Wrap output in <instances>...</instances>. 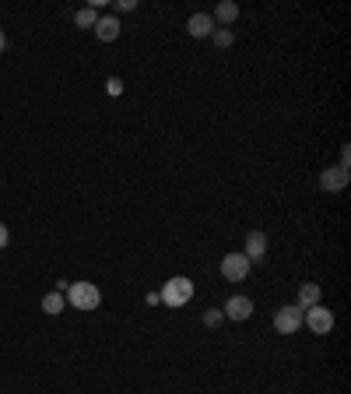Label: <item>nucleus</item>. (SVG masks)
<instances>
[{
  "mask_svg": "<svg viewBox=\"0 0 351 394\" xmlns=\"http://www.w3.org/2000/svg\"><path fill=\"white\" fill-rule=\"evenodd\" d=\"M74 21L81 25V28H95V21H98V11L88 4V7H78V14H74Z\"/></svg>",
  "mask_w": 351,
  "mask_h": 394,
  "instance_id": "14",
  "label": "nucleus"
},
{
  "mask_svg": "<svg viewBox=\"0 0 351 394\" xmlns=\"http://www.w3.org/2000/svg\"><path fill=\"white\" fill-rule=\"evenodd\" d=\"M64 306H67V299H64V293H46V296H42V310H46L50 317L64 313Z\"/></svg>",
  "mask_w": 351,
  "mask_h": 394,
  "instance_id": "13",
  "label": "nucleus"
},
{
  "mask_svg": "<svg viewBox=\"0 0 351 394\" xmlns=\"http://www.w3.org/2000/svg\"><path fill=\"white\" fill-rule=\"evenodd\" d=\"M221 320H225V313H221V310H218V306H214V310H207V313H204V327H218V324H221Z\"/></svg>",
  "mask_w": 351,
  "mask_h": 394,
  "instance_id": "16",
  "label": "nucleus"
},
{
  "mask_svg": "<svg viewBox=\"0 0 351 394\" xmlns=\"http://www.w3.org/2000/svg\"><path fill=\"white\" fill-rule=\"evenodd\" d=\"M64 299H67V306H74V310H98V303H102V289L98 286H91V282H71L67 286V293H64Z\"/></svg>",
  "mask_w": 351,
  "mask_h": 394,
  "instance_id": "1",
  "label": "nucleus"
},
{
  "mask_svg": "<svg viewBox=\"0 0 351 394\" xmlns=\"http://www.w3.org/2000/svg\"><path fill=\"white\" fill-rule=\"evenodd\" d=\"M320 299H323V286H316V282H302V286H299V303H295V306L309 310V306H316Z\"/></svg>",
  "mask_w": 351,
  "mask_h": 394,
  "instance_id": "10",
  "label": "nucleus"
},
{
  "mask_svg": "<svg viewBox=\"0 0 351 394\" xmlns=\"http://www.w3.org/2000/svg\"><path fill=\"white\" fill-rule=\"evenodd\" d=\"M166 306H186L190 299H193V282L186 278V275H176L169 278L166 286H162V296H159Z\"/></svg>",
  "mask_w": 351,
  "mask_h": 394,
  "instance_id": "2",
  "label": "nucleus"
},
{
  "mask_svg": "<svg viewBox=\"0 0 351 394\" xmlns=\"http://www.w3.org/2000/svg\"><path fill=\"white\" fill-rule=\"evenodd\" d=\"M211 39H214L218 46H232V43H236V35H232V28H214V32H211Z\"/></svg>",
  "mask_w": 351,
  "mask_h": 394,
  "instance_id": "15",
  "label": "nucleus"
},
{
  "mask_svg": "<svg viewBox=\"0 0 351 394\" xmlns=\"http://www.w3.org/2000/svg\"><path fill=\"white\" fill-rule=\"evenodd\" d=\"M7 240H11V232H7V225H4V222H0V250H4V247H7Z\"/></svg>",
  "mask_w": 351,
  "mask_h": 394,
  "instance_id": "20",
  "label": "nucleus"
},
{
  "mask_svg": "<svg viewBox=\"0 0 351 394\" xmlns=\"http://www.w3.org/2000/svg\"><path fill=\"white\" fill-rule=\"evenodd\" d=\"M186 32H190L193 39H207V35L214 32V18H211V14H190Z\"/></svg>",
  "mask_w": 351,
  "mask_h": 394,
  "instance_id": "9",
  "label": "nucleus"
},
{
  "mask_svg": "<svg viewBox=\"0 0 351 394\" xmlns=\"http://www.w3.org/2000/svg\"><path fill=\"white\" fill-rule=\"evenodd\" d=\"M211 18H214V25H221V28H225V25H232V21L239 18V4H236V0H221V4H218V11H214Z\"/></svg>",
  "mask_w": 351,
  "mask_h": 394,
  "instance_id": "11",
  "label": "nucleus"
},
{
  "mask_svg": "<svg viewBox=\"0 0 351 394\" xmlns=\"http://www.w3.org/2000/svg\"><path fill=\"white\" fill-rule=\"evenodd\" d=\"M348 166H351V148L345 145V148H341V169H348Z\"/></svg>",
  "mask_w": 351,
  "mask_h": 394,
  "instance_id": "18",
  "label": "nucleus"
},
{
  "mask_svg": "<svg viewBox=\"0 0 351 394\" xmlns=\"http://www.w3.org/2000/svg\"><path fill=\"white\" fill-rule=\"evenodd\" d=\"M4 46H7V35H4V28H0V53H4Z\"/></svg>",
  "mask_w": 351,
  "mask_h": 394,
  "instance_id": "21",
  "label": "nucleus"
},
{
  "mask_svg": "<svg viewBox=\"0 0 351 394\" xmlns=\"http://www.w3.org/2000/svg\"><path fill=\"white\" fill-rule=\"evenodd\" d=\"M348 184H351V173L341 169V166H327V169L320 173V187H323L327 194H338V191H345Z\"/></svg>",
  "mask_w": 351,
  "mask_h": 394,
  "instance_id": "6",
  "label": "nucleus"
},
{
  "mask_svg": "<svg viewBox=\"0 0 351 394\" xmlns=\"http://www.w3.org/2000/svg\"><path fill=\"white\" fill-rule=\"evenodd\" d=\"M246 261L250 264H260L263 257H267V232H260V229H253V232H246Z\"/></svg>",
  "mask_w": 351,
  "mask_h": 394,
  "instance_id": "7",
  "label": "nucleus"
},
{
  "mask_svg": "<svg viewBox=\"0 0 351 394\" xmlns=\"http://www.w3.org/2000/svg\"><path fill=\"white\" fill-rule=\"evenodd\" d=\"M109 92H113V96H120V92H123V85H120V78H109Z\"/></svg>",
  "mask_w": 351,
  "mask_h": 394,
  "instance_id": "19",
  "label": "nucleus"
},
{
  "mask_svg": "<svg viewBox=\"0 0 351 394\" xmlns=\"http://www.w3.org/2000/svg\"><path fill=\"white\" fill-rule=\"evenodd\" d=\"M302 320H306V327H309L313 334H330V331H334V313H330L323 303L302 310Z\"/></svg>",
  "mask_w": 351,
  "mask_h": 394,
  "instance_id": "3",
  "label": "nucleus"
},
{
  "mask_svg": "<svg viewBox=\"0 0 351 394\" xmlns=\"http://www.w3.org/2000/svg\"><path fill=\"white\" fill-rule=\"evenodd\" d=\"M95 35H98L102 43H113V39L120 35V21H116V18H109V14H105V18H98V21H95Z\"/></svg>",
  "mask_w": 351,
  "mask_h": 394,
  "instance_id": "12",
  "label": "nucleus"
},
{
  "mask_svg": "<svg viewBox=\"0 0 351 394\" xmlns=\"http://www.w3.org/2000/svg\"><path fill=\"white\" fill-rule=\"evenodd\" d=\"M250 271H253V264L246 261V254H225V257H221V275H225V282H246Z\"/></svg>",
  "mask_w": 351,
  "mask_h": 394,
  "instance_id": "4",
  "label": "nucleus"
},
{
  "mask_svg": "<svg viewBox=\"0 0 351 394\" xmlns=\"http://www.w3.org/2000/svg\"><path fill=\"white\" fill-rule=\"evenodd\" d=\"M221 313H225L229 320H250V317H253V299H250V296H232Z\"/></svg>",
  "mask_w": 351,
  "mask_h": 394,
  "instance_id": "8",
  "label": "nucleus"
},
{
  "mask_svg": "<svg viewBox=\"0 0 351 394\" xmlns=\"http://www.w3.org/2000/svg\"><path fill=\"white\" fill-rule=\"evenodd\" d=\"M274 327H277L281 334H295V331L302 327V306L288 303V306L274 310Z\"/></svg>",
  "mask_w": 351,
  "mask_h": 394,
  "instance_id": "5",
  "label": "nucleus"
},
{
  "mask_svg": "<svg viewBox=\"0 0 351 394\" xmlns=\"http://www.w3.org/2000/svg\"><path fill=\"white\" fill-rule=\"evenodd\" d=\"M137 0H116V11H134Z\"/></svg>",
  "mask_w": 351,
  "mask_h": 394,
  "instance_id": "17",
  "label": "nucleus"
}]
</instances>
